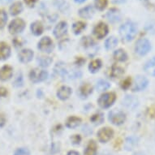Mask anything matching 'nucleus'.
I'll list each match as a JSON object with an SVG mask.
<instances>
[{"instance_id":"nucleus-23","label":"nucleus","mask_w":155,"mask_h":155,"mask_svg":"<svg viewBox=\"0 0 155 155\" xmlns=\"http://www.w3.org/2000/svg\"><path fill=\"white\" fill-rule=\"evenodd\" d=\"M114 59L118 62H125L127 59V54L124 50L119 49L114 51Z\"/></svg>"},{"instance_id":"nucleus-40","label":"nucleus","mask_w":155,"mask_h":155,"mask_svg":"<svg viewBox=\"0 0 155 155\" xmlns=\"http://www.w3.org/2000/svg\"><path fill=\"white\" fill-rule=\"evenodd\" d=\"M71 140H72L73 144L78 145V144H80V142H81V137H80V136H78V135H74L73 137H71Z\"/></svg>"},{"instance_id":"nucleus-11","label":"nucleus","mask_w":155,"mask_h":155,"mask_svg":"<svg viewBox=\"0 0 155 155\" xmlns=\"http://www.w3.org/2000/svg\"><path fill=\"white\" fill-rule=\"evenodd\" d=\"M13 68L9 65H4L0 68V81H7L12 77Z\"/></svg>"},{"instance_id":"nucleus-42","label":"nucleus","mask_w":155,"mask_h":155,"mask_svg":"<svg viewBox=\"0 0 155 155\" xmlns=\"http://www.w3.org/2000/svg\"><path fill=\"white\" fill-rule=\"evenodd\" d=\"M7 94H8V90L5 88L1 87L0 88V97H5Z\"/></svg>"},{"instance_id":"nucleus-28","label":"nucleus","mask_w":155,"mask_h":155,"mask_svg":"<svg viewBox=\"0 0 155 155\" xmlns=\"http://www.w3.org/2000/svg\"><path fill=\"white\" fill-rule=\"evenodd\" d=\"M80 92L82 96L84 97H88L89 95L92 94L93 92V88L89 84H82L81 89H80Z\"/></svg>"},{"instance_id":"nucleus-34","label":"nucleus","mask_w":155,"mask_h":155,"mask_svg":"<svg viewBox=\"0 0 155 155\" xmlns=\"http://www.w3.org/2000/svg\"><path fill=\"white\" fill-rule=\"evenodd\" d=\"M94 3H95V7L97 10L103 11L107 8L108 0H94Z\"/></svg>"},{"instance_id":"nucleus-6","label":"nucleus","mask_w":155,"mask_h":155,"mask_svg":"<svg viewBox=\"0 0 155 155\" xmlns=\"http://www.w3.org/2000/svg\"><path fill=\"white\" fill-rule=\"evenodd\" d=\"M48 73L44 70H39L38 68H35L32 70L29 74V78L31 81L33 83H38V82L43 81L47 78Z\"/></svg>"},{"instance_id":"nucleus-31","label":"nucleus","mask_w":155,"mask_h":155,"mask_svg":"<svg viewBox=\"0 0 155 155\" xmlns=\"http://www.w3.org/2000/svg\"><path fill=\"white\" fill-rule=\"evenodd\" d=\"M7 22H8V14L5 10L1 9L0 10V29L5 28Z\"/></svg>"},{"instance_id":"nucleus-36","label":"nucleus","mask_w":155,"mask_h":155,"mask_svg":"<svg viewBox=\"0 0 155 155\" xmlns=\"http://www.w3.org/2000/svg\"><path fill=\"white\" fill-rule=\"evenodd\" d=\"M81 43L85 48H88V47H90V46H93L94 42L91 38H89V37H84V38H82Z\"/></svg>"},{"instance_id":"nucleus-20","label":"nucleus","mask_w":155,"mask_h":155,"mask_svg":"<svg viewBox=\"0 0 155 155\" xmlns=\"http://www.w3.org/2000/svg\"><path fill=\"white\" fill-rule=\"evenodd\" d=\"M97 151V145L94 140H90L84 151V155H96Z\"/></svg>"},{"instance_id":"nucleus-1","label":"nucleus","mask_w":155,"mask_h":155,"mask_svg":"<svg viewBox=\"0 0 155 155\" xmlns=\"http://www.w3.org/2000/svg\"><path fill=\"white\" fill-rule=\"evenodd\" d=\"M137 25L132 21H127L120 28V35L123 41H132L137 35Z\"/></svg>"},{"instance_id":"nucleus-3","label":"nucleus","mask_w":155,"mask_h":155,"mask_svg":"<svg viewBox=\"0 0 155 155\" xmlns=\"http://www.w3.org/2000/svg\"><path fill=\"white\" fill-rule=\"evenodd\" d=\"M25 22L24 20L16 18L11 21V23L8 25V31L12 34H18L23 32L24 29L25 28Z\"/></svg>"},{"instance_id":"nucleus-18","label":"nucleus","mask_w":155,"mask_h":155,"mask_svg":"<svg viewBox=\"0 0 155 155\" xmlns=\"http://www.w3.org/2000/svg\"><path fill=\"white\" fill-rule=\"evenodd\" d=\"M94 15V9L93 6L88 5L84 8H81L79 11V15L84 19H90Z\"/></svg>"},{"instance_id":"nucleus-45","label":"nucleus","mask_w":155,"mask_h":155,"mask_svg":"<svg viewBox=\"0 0 155 155\" xmlns=\"http://www.w3.org/2000/svg\"><path fill=\"white\" fill-rule=\"evenodd\" d=\"M67 155H80L79 153H77L76 151H70Z\"/></svg>"},{"instance_id":"nucleus-29","label":"nucleus","mask_w":155,"mask_h":155,"mask_svg":"<svg viewBox=\"0 0 155 155\" xmlns=\"http://www.w3.org/2000/svg\"><path fill=\"white\" fill-rule=\"evenodd\" d=\"M110 86V84H109V82L103 81V80H100V81L97 82L96 89L97 91L102 92L107 90V89H109Z\"/></svg>"},{"instance_id":"nucleus-22","label":"nucleus","mask_w":155,"mask_h":155,"mask_svg":"<svg viewBox=\"0 0 155 155\" xmlns=\"http://www.w3.org/2000/svg\"><path fill=\"white\" fill-rule=\"evenodd\" d=\"M44 27L40 21H35L31 25V31L32 33L36 36L41 35V33H43Z\"/></svg>"},{"instance_id":"nucleus-39","label":"nucleus","mask_w":155,"mask_h":155,"mask_svg":"<svg viewBox=\"0 0 155 155\" xmlns=\"http://www.w3.org/2000/svg\"><path fill=\"white\" fill-rule=\"evenodd\" d=\"M131 86V78L127 77L125 80H124L121 83V88L123 89H127Z\"/></svg>"},{"instance_id":"nucleus-27","label":"nucleus","mask_w":155,"mask_h":155,"mask_svg":"<svg viewBox=\"0 0 155 155\" xmlns=\"http://www.w3.org/2000/svg\"><path fill=\"white\" fill-rule=\"evenodd\" d=\"M101 67H102V62L100 61L99 59H95L94 61H92L89 64V71L93 72V73H95L101 68Z\"/></svg>"},{"instance_id":"nucleus-17","label":"nucleus","mask_w":155,"mask_h":155,"mask_svg":"<svg viewBox=\"0 0 155 155\" xmlns=\"http://www.w3.org/2000/svg\"><path fill=\"white\" fill-rule=\"evenodd\" d=\"M139 143V138L135 136H131L126 139L124 143V149L127 151L134 150V148L138 145Z\"/></svg>"},{"instance_id":"nucleus-10","label":"nucleus","mask_w":155,"mask_h":155,"mask_svg":"<svg viewBox=\"0 0 155 155\" xmlns=\"http://www.w3.org/2000/svg\"><path fill=\"white\" fill-rule=\"evenodd\" d=\"M109 32L108 26L103 22L97 24L94 28V35L96 36L98 39H102L107 35V33Z\"/></svg>"},{"instance_id":"nucleus-41","label":"nucleus","mask_w":155,"mask_h":155,"mask_svg":"<svg viewBox=\"0 0 155 155\" xmlns=\"http://www.w3.org/2000/svg\"><path fill=\"white\" fill-rule=\"evenodd\" d=\"M24 1H25L26 5L30 7V8L33 7V6L35 5V3L38 2V0H24Z\"/></svg>"},{"instance_id":"nucleus-9","label":"nucleus","mask_w":155,"mask_h":155,"mask_svg":"<svg viewBox=\"0 0 155 155\" xmlns=\"http://www.w3.org/2000/svg\"><path fill=\"white\" fill-rule=\"evenodd\" d=\"M113 135H114V132H113V130L111 128L103 127L102 129H100L97 132V138H98L100 142L107 143L111 139Z\"/></svg>"},{"instance_id":"nucleus-2","label":"nucleus","mask_w":155,"mask_h":155,"mask_svg":"<svg viewBox=\"0 0 155 155\" xmlns=\"http://www.w3.org/2000/svg\"><path fill=\"white\" fill-rule=\"evenodd\" d=\"M151 50V43L146 38H140L139 39L135 46V51L140 56H145Z\"/></svg>"},{"instance_id":"nucleus-33","label":"nucleus","mask_w":155,"mask_h":155,"mask_svg":"<svg viewBox=\"0 0 155 155\" xmlns=\"http://www.w3.org/2000/svg\"><path fill=\"white\" fill-rule=\"evenodd\" d=\"M90 120L92 122L95 124H100L103 122L104 120V118H103V114L102 113H97V114H94L91 118H90Z\"/></svg>"},{"instance_id":"nucleus-47","label":"nucleus","mask_w":155,"mask_h":155,"mask_svg":"<svg viewBox=\"0 0 155 155\" xmlns=\"http://www.w3.org/2000/svg\"><path fill=\"white\" fill-rule=\"evenodd\" d=\"M142 1V3L145 4V6H148L149 4H150V3H149V0H141Z\"/></svg>"},{"instance_id":"nucleus-16","label":"nucleus","mask_w":155,"mask_h":155,"mask_svg":"<svg viewBox=\"0 0 155 155\" xmlns=\"http://www.w3.org/2000/svg\"><path fill=\"white\" fill-rule=\"evenodd\" d=\"M11 55V47L4 41H0V60H6Z\"/></svg>"},{"instance_id":"nucleus-43","label":"nucleus","mask_w":155,"mask_h":155,"mask_svg":"<svg viewBox=\"0 0 155 155\" xmlns=\"http://www.w3.org/2000/svg\"><path fill=\"white\" fill-rule=\"evenodd\" d=\"M5 117L3 115H2V114H0V127H3V125L5 124Z\"/></svg>"},{"instance_id":"nucleus-48","label":"nucleus","mask_w":155,"mask_h":155,"mask_svg":"<svg viewBox=\"0 0 155 155\" xmlns=\"http://www.w3.org/2000/svg\"><path fill=\"white\" fill-rule=\"evenodd\" d=\"M75 2H76V3H83V2H84L85 0H74Z\"/></svg>"},{"instance_id":"nucleus-14","label":"nucleus","mask_w":155,"mask_h":155,"mask_svg":"<svg viewBox=\"0 0 155 155\" xmlns=\"http://www.w3.org/2000/svg\"><path fill=\"white\" fill-rule=\"evenodd\" d=\"M67 31H68V24L65 21H61L55 26L54 29V35L57 38H60L66 34Z\"/></svg>"},{"instance_id":"nucleus-38","label":"nucleus","mask_w":155,"mask_h":155,"mask_svg":"<svg viewBox=\"0 0 155 155\" xmlns=\"http://www.w3.org/2000/svg\"><path fill=\"white\" fill-rule=\"evenodd\" d=\"M154 66H155V57H153V58L150 59V60H149V61L145 64L144 69H145V71H149L150 69H151Z\"/></svg>"},{"instance_id":"nucleus-24","label":"nucleus","mask_w":155,"mask_h":155,"mask_svg":"<svg viewBox=\"0 0 155 155\" xmlns=\"http://www.w3.org/2000/svg\"><path fill=\"white\" fill-rule=\"evenodd\" d=\"M81 122V120L80 118L76 117V116H71L67 120L66 126L69 128H75L77 126H79Z\"/></svg>"},{"instance_id":"nucleus-46","label":"nucleus","mask_w":155,"mask_h":155,"mask_svg":"<svg viewBox=\"0 0 155 155\" xmlns=\"http://www.w3.org/2000/svg\"><path fill=\"white\" fill-rule=\"evenodd\" d=\"M13 0H0V2L3 3H9L11 2H12Z\"/></svg>"},{"instance_id":"nucleus-37","label":"nucleus","mask_w":155,"mask_h":155,"mask_svg":"<svg viewBox=\"0 0 155 155\" xmlns=\"http://www.w3.org/2000/svg\"><path fill=\"white\" fill-rule=\"evenodd\" d=\"M14 155H30L29 150L26 148H20L15 150Z\"/></svg>"},{"instance_id":"nucleus-19","label":"nucleus","mask_w":155,"mask_h":155,"mask_svg":"<svg viewBox=\"0 0 155 155\" xmlns=\"http://www.w3.org/2000/svg\"><path fill=\"white\" fill-rule=\"evenodd\" d=\"M71 89L68 86H62L57 92V96L59 99L67 100L71 96Z\"/></svg>"},{"instance_id":"nucleus-5","label":"nucleus","mask_w":155,"mask_h":155,"mask_svg":"<svg viewBox=\"0 0 155 155\" xmlns=\"http://www.w3.org/2000/svg\"><path fill=\"white\" fill-rule=\"evenodd\" d=\"M110 121L114 125H121L126 120V115L120 110H112L109 113Z\"/></svg>"},{"instance_id":"nucleus-15","label":"nucleus","mask_w":155,"mask_h":155,"mask_svg":"<svg viewBox=\"0 0 155 155\" xmlns=\"http://www.w3.org/2000/svg\"><path fill=\"white\" fill-rule=\"evenodd\" d=\"M33 58V52L29 49H25L20 52L19 54V59L21 63L27 64L30 62Z\"/></svg>"},{"instance_id":"nucleus-30","label":"nucleus","mask_w":155,"mask_h":155,"mask_svg":"<svg viewBox=\"0 0 155 155\" xmlns=\"http://www.w3.org/2000/svg\"><path fill=\"white\" fill-rule=\"evenodd\" d=\"M118 44V39L114 37H110L107 39L106 42H105V46L107 50H111V49L114 48L115 46H117Z\"/></svg>"},{"instance_id":"nucleus-50","label":"nucleus","mask_w":155,"mask_h":155,"mask_svg":"<svg viewBox=\"0 0 155 155\" xmlns=\"http://www.w3.org/2000/svg\"><path fill=\"white\" fill-rule=\"evenodd\" d=\"M153 76H155V70H154V71H153Z\"/></svg>"},{"instance_id":"nucleus-32","label":"nucleus","mask_w":155,"mask_h":155,"mask_svg":"<svg viewBox=\"0 0 155 155\" xmlns=\"http://www.w3.org/2000/svg\"><path fill=\"white\" fill-rule=\"evenodd\" d=\"M38 62L40 66L42 68H46V67L50 66V64L52 63V59L50 57H40L38 59Z\"/></svg>"},{"instance_id":"nucleus-21","label":"nucleus","mask_w":155,"mask_h":155,"mask_svg":"<svg viewBox=\"0 0 155 155\" xmlns=\"http://www.w3.org/2000/svg\"><path fill=\"white\" fill-rule=\"evenodd\" d=\"M23 9V4L21 2H15L10 7L9 12L12 15H17L22 12Z\"/></svg>"},{"instance_id":"nucleus-35","label":"nucleus","mask_w":155,"mask_h":155,"mask_svg":"<svg viewBox=\"0 0 155 155\" xmlns=\"http://www.w3.org/2000/svg\"><path fill=\"white\" fill-rule=\"evenodd\" d=\"M23 76H22V74L19 73L17 75V76L15 77V81L13 82V86L16 87V88H20L23 85Z\"/></svg>"},{"instance_id":"nucleus-7","label":"nucleus","mask_w":155,"mask_h":155,"mask_svg":"<svg viewBox=\"0 0 155 155\" xmlns=\"http://www.w3.org/2000/svg\"><path fill=\"white\" fill-rule=\"evenodd\" d=\"M149 85V81L144 76H137L135 78L134 85L132 88V90L135 92L143 91L144 89L147 88Z\"/></svg>"},{"instance_id":"nucleus-26","label":"nucleus","mask_w":155,"mask_h":155,"mask_svg":"<svg viewBox=\"0 0 155 155\" xmlns=\"http://www.w3.org/2000/svg\"><path fill=\"white\" fill-rule=\"evenodd\" d=\"M85 28H86V25L82 21H77L72 25V30L75 34H80Z\"/></svg>"},{"instance_id":"nucleus-13","label":"nucleus","mask_w":155,"mask_h":155,"mask_svg":"<svg viewBox=\"0 0 155 155\" xmlns=\"http://www.w3.org/2000/svg\"><path fill=\"white\" fill-rule=\"evenodd\" d=\"M123 104L124 105L125 107H127L129 110H135L139 105V102L137 97L134 96L127 95L123 100Z\"/></svg>"},{"instance_id":"nucleus-44","label":"nucleus","mask_w":155,"mask_h":155,"mask_svg":"<svg viewBox=\"0 0 155 155\" xmlns=\"http://www.w3.org/2000/svg\"><path fill=\"white\" fill-rule=\"evenodd\" d=\"M127 0H112V2L116 4H120V3H125Z\"/></svg>"},{"instance_id":"nucleus-4","label":"nucleus","mask_w":155,"mask_h":155,"mask_svg":"<svg viewBox=\"0 0 155 155\" xmlns=\"http://www.w3.org/2000/svg\"><path fill=\"white\" fill-rule=\"evenodd\" d=\"M116 95L114 93H107L102 94L98 99V105L102 108H108L111 107L113 103L115 102Z\"/></svg>"},{"instance_id":"nucleus-12","label":"nucleus","mask_w":155,"mask_h":155,"mask_svg":"<svg viewBox=\"0 0 155 155\" xmlns=\"http://www.w3.org/2000/svg\"><path fill=\"white\" fill-rule=\"evenodd\" d=\"M107 18L110 23H117L121 21L122 15L120 10H118L116 8H112L107 13Z\"/></svg>"},{"instance_id":"nucleus-49","label":"nucleus","mask_w":155,"mask_h":155,"mask_svg":"<svg viewBox=\"0 0 155 155\" xmlns=\"http://www.w3.org/2000/svg\"><path fill=\"white\" fill-rule=\"evenodd\" d=\"M135 155H144L143 153H136Z\"/></svg>"},{"instance_id":"nucleus-25","label":"nucleus","mask_w":155,"mask_h":155,"mask_svg":"<svg viewBox=\"0 0 155 155\" xmlns=\"http://www.w3.org/2000/svg\"><path fill=\"white\" fill-rule=\"evenodd\" d=\"M124 73V70L120 68V67H118L116 65H114L112 66L111 71H110V76L114 78H117V77H120L122 76Z\"/></svg>"},{"instance_id":"nucleus-8","label":"nucleus","mask_w":155,"mask_h":155,"mask_svg":"<svg viewBox=\"0 0 155 155\" xmlns=\"http://www.w3.org/2000/svg\"><path fill=\"white\" fill-rule=\"evenodd\" d=\"M38 49L42 52L51 53L54 49L53 41L49 37H45V38H41L38 43Z\"/></svg>"}]
</instances>
